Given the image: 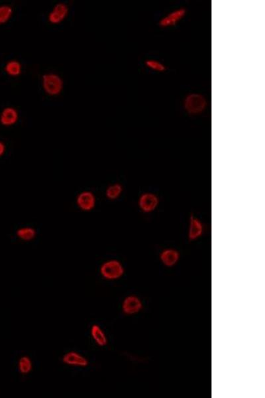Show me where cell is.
Segmentation results:
<instances>
[{"label":"cell","instance_id":"obj_1","mask_svg":"<svg viewBox=\"0 0 265 398\" xmlns=\"http://www.w3.org/2000/svg\"><path fill=\"white\" fill-rule=\"evenodd\" d=\"M41 85L44 92L47 95L55 97L62 93L64 88V81L58 74L49 72L42 76Z\"/></svg>","mask_w":265,"mask_h":398},{"label":"cell","instance_id":"obj_2","mask_svg":"<svg viewBox=\"0 0 265 398\" xmlns=\"http://www.w3.org/2000/svg\"><path fill=\"white\" fill-rule=\"evenodd\" d=\"M101 276L108 281L120 279L125 273V268L121 262L117 260H109L103 262L100 267Z\"/></svg>","mask_w":265,"mask_h":398},{"label":"cell","instance_id":"obj_3","mask_svg":"<svg viewBox=\"0 0 265 398\" xmlns=\"http://www.w3.org/2000/svg\"><path fill=\"white\" fill-rule=\"evenodd\" d=\"M205 97L198 94H191L186 96L184 102V109L190 115H198L206 108Z\"/></svg>","mask_w":265,"mask_h":398},{"label":"cell","instance_id":"obj_4","mask_svg":"<svg viewBox=\"0 0 265 398\" xmlns=\"http://www.w3.org/2000/svg\"><path fill=\"white\" fill-rule=\"evenodd\" d=\"M69 14L68 4L63 2H58L48 12L47 17L48 22L52 25L60 24L66 20Z\"/></svg>","mask_w":265,"mask_h":398},{"label":"cell","instance_id":"obj_5","mask_svg":"<svg viewBox=\"0 0 265 398\" xmlns=\"http://www.w3.org/2000/svg\"><path fill=\"white\" fill-rule=\"evenodd\" d=\"M76 203H77L78 207L83 211H91L96 206V196L92 191H82L78 194L77 199H76Z\"/></svg>","mask_w":265,"mask_h":398},{"label":"cell","instance_id":"obj_6","mask_svg":"<svg viewBox=\"0 0 265 398\" xmlns=\"http://www.w3.org/2000/svg\"><path fill=\"white\" fill-rule=\"evenodd\" d=\"M63 363L73 367L85 368L89 365V361L85 356L77 351H71L62 357Z\"/></svg>","mask_w":265,"mask_h":398},{"label":"cell","instance_id":"obj_7","mask_svg":"<svg viewBox=\"0 0 265 398\" xmlns=\"http://www.w3.org/2000/svg\"><path fill=\"white\" fill-rule=\"evenodd\" d=\"M159 204V198L155 194L152 193L142 194L138 201L140 209L145 213H149V212L154 211Z\"/></svg>","mask_w":265,"mask_h":398},{"label":"cell","instance_id":"obj_8","mask_svg":"<svg viewBox=\"0 0 265 398\" xmlns=\"http://www.w3.org/2000/svg\"><path fill=\"white\" fill-rule=\"evenodd\" d=\"M143 304L140 299L136 296H129L122 303V311L127 315H132L142 310Z\"/></svg>","mask_w":265,"mask_h":398},{"label":"cell","instance_id":"obj_9","mask_svg":"<svg viewBox=\"0 0 265 398\" xmlns=\"http://www.w3.org/2000/svg\"><path fill=\"white\" fill-rule=\"evenodd\" d=\"M20 115L14 107H6L0 113V124L6 127L15 125L18 122Z\"/></svg>","mask_w":265,"mask_h":398},{"label":"cell","instance_id":"obj_10","mask_svg":"<svg viewBox=\"0 0 265 398\" xmlns=\"http://www.w3.org/2000/svg\"><path fill=\"white\" fill-rule=\"evenodd\" d=\"M186 10L184 8L174 10L169 13L160 21L159 25L163 27L173 26L178 24L186 16Z\"/></svg>","mask_w":265,"mask_h":398},{"label":"cell","instance_id":"obj_11","mask_svg":"<svg viewBox=\"0 0 265 398\" xmlns=\"http://www.w3.org/2000/svg\"><path fill=\"white\" fill-rule=\"evenodd\" d=\"M161 262L165 266L172 267L177 264L180 260V254L177 250L168 248L163 250L160 255Z\"/></svg>","mask_w":265,"mask_h":398},{"label":"cell","instance_id":"obj_12","mask_svg":"<svg viewBox=\"0 0 265 398\" xmlns=\"http://www.w3.org/2000/svg\"><path fill=\"white\" fill-rule=\"evenodd\" d=\"M203 233V226L198 218L192 214L189 223L188 239L195 241L201 237Z\"/></svg>","mask_w":265,"mask_h":398},{"label":"cell","instance_id":"obj_13","mask_svg":"<svg viewBox=\"0 0 265 398\" xmlns=\"http://www.w3.org/2000/svg\"><path fill=\"white\" fill-rule=\"evenodd\" d=\"M90 335L98 346L105 347L108 344V340L106 333L101 326L97 324H94L91 326Z\"/></svg>","mask_w":265,"mask_h":398},{"label":"cell","instance_id":"obj_14","mask_svg":"<svg viewBox=\"0 0 265 398\" xmlns=\"http://www.w3.org/2000/svg\"><path fill=\"white\" fill-rule=\"evenodd\" d=\"M4 71L10 77H18L22 73V63L16 60L8 61L7 63L4 65Z\"/></svg>","mask_w":265,"mask_h":398},{"label":"cell","instance_id":"obj_15","mask_svg":"<svg viewBox=\"0 0 265 398\" xmlns=\"http://www.w3.org/2000/svg\"><path fill=\"white\" fill-rule=\"evenodd\" d=\"M16 235L22 241L29 242L36 238L37 231L32 226H22L17 230Z\"/></svg>","mask_w":265,"mask_h":398},{"label":"cell","instance_id":"obj_16","mask_svg":"<svg viewBox=\"0 0 265 398\" xmlns=\"http://www.w3.org/2000/svg\"><path fill=\"white\" fill-rule=\"evenodd\" d=\"M18 368L19 372L23 375L30 373L33 370L32 360L29 356H22L18 360Z\"/></svg>","mask_w":265,"mask_h":398},{"label":"cell","instance_id":"obj_17","mask_svg":"<svg viewBox=\"0 0 265 398\" xmlns=\"http://www.w3.org/2000/svg\"><path fill=\"white\" fill-rule=\"evenodd\" d=\"M123 186L119 183H113L107 187L106 196L109 200L114 201L118 199L123 193Z\"/></svg>","mask_w":265,"mask_h":398},{"label":"cell","instance_id":"obj_18","mask_svg":"<svg viewBox=\"0 0 265 398\" xmlns=\"http://www.w3.org/2000/svg\"><path fill=\"white\" fill-rule=\"evenodd\" d=\"M14 14V10L11 6L8 4H1L0 5V25L6 24L11 20Z\"/></svg>","mask_w":265,"mask_h":398},{"label":"cell","instance_id":"obj_19","mask_svg":"<svg viewBox=\"0 0 265 398\" xmlns=\"http://www.w3.org/2000/svg\"><path fill=\"white\" fill-rule=\"evenodd\" d=\"M145 65L148 68L152 69L153 71H157V72H164L166 71L165 65L160 61L155 60H147L145 61Z\"/></svg>","mask_w":265,"mask_h":398},{"label":"cell","instance_id":"obj_20","mask_svg":"<svg viewBox=\"0 0 265 398\" xmlns=\"http://www.w3.org/2000/svg\"><path fill=\"white\" fill-rule=\"evenodd\" d=\"M6 145L3 142L0 140V158L4 155L6 152Z\"/></svg>","mask_w":265,"mask_h":398}]
</instances>
